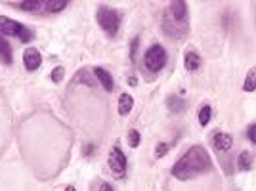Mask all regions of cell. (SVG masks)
Masks as SVG:
<instances>
[{
  "label": "cell",
  "instance_id": "obj_20",
  "mask_svg": "<svg viewBox=\"0 0 256 191\" xmlns=\"http://www.w3.org/2000/svg\"><path fill=\"white\" fill-rule=\"evenodd\" d=\"M64 67H56V69H54L52 73H50V76H52V80L54 82H60V80H62V78H64Z\"/></svg>",
  "mask_w": 256,
  "mask_h": 191
},
{
  "label": "cell",
  "instance_id": "obj_12",
  "mask_svg": "<svg viewBox=\"0 0 256 191\" xmlns=\"http://www.w3.org/2000/svg\"><path fill=\"white\" fill-rule=\"evenodd\" d=\"M132 107H134V98L130 94H120V98H118V113L128 115L132 111Z\"/></svg>",
  "mask_w": 256,
  "mask_h": 191
},
{
  "label": "cell",
  "instance_id": "obj_17",
  "mask_svg": "<svg viewBox=\"0 0 256 191\" xmlns=\"http://www.w3.org/2000/svg\"><path fill=\"white\" fill-rule=\"evenodd\" d=\"M210 118H212V107L203 106L199 109V124H201V126H206V124L210 122Z\"/></svg>",
  "mask_w": 256,
  "mask_h": 191
},
{
  "label": "cell",
  "instance_id": "obj_22",
  "mask_svg": "<svg viewBox=\"0 0 256 191\" xmlns=\"http://www.w3.org/2000/svg\"><path fill=\"white\" fill-rule=\"evenodd\" d=\"M246 138L250 140L252 144H256V124L248 126V130H246Z\"/></svg>",
  "mask_w": 256,
  "mask_h": 191
},
{
  "label": "cell",
  "instance_id": "obj_4",
  "mask_svg": "<svg viewBox=\"0 0 256 191\" xmlns=\"http://www.w3.org/2000/svg\"><path fill=\"white\" fill-rule=\"evenodd\" d=\"M0 34L4 36H16V38H20L22 42H29L32 38L31 31L25 27V25H22V23L14 22V20H10V18H0Z\"/></svg>",
  "mask_w": 256,
  "mask_h": 191
},
{
  "label": "cell",
  "instance_id": "obj_18",
  "mask_svg": "<svg viewBox=\"0 0 256 191\" xmlns=\"http://www.w3.org/2000/svg\"><path fill=\"white\" fill-rule=\"evenodd\" d=\"M184 102H182L180 98H176V96H170L168 98V109L170 111H174V113H180V111H184Z\"/></svg>",
  "mask_w": 256,
  "mask_h": 191
},
{
  "label": "cell",
  "instance_id": "obj_10",
  "mask_svg": "<svg viewBox=\"0 0 256 191\" xmlns=\"http://www.w3.org/2000/svg\"><path fill=\"white\" fill-rule=\"evenodd\" d=\"M94 74H96V78L102 82V86L106 88L107 92H113V76L107 73L106 69H102V67H96L94 69Z\"/></svg>",
  "mask_w": 256,
  "mask_h": 191
},
{
  "label": "cell",
  "instance_id": "obj_7",
  "mask_svg": "<svg viewBox=\"0 0 256 191\" xmlns=\"http://www.w3.org/2000/svg\"><path fill=\"white\" fill-rule=\"evenodd\" d=\"M23 64L27 67V71H36L40 64H42V58H40V52L36 50V48H27L25 52H23Z\"/></svg>",
  "mask_w": 256,
  "mask_h": 191
},
{
  "label": "cell",
  "instance_id": "obj_11",
  "mask_svg": "<svg viewBox=\"0 0 256 191\" xmlns=\"http://www.w3.org/2000/svg\"><path fill=\"white\" fill-rule=\"evenodd\" d=\"M12 60H14V54H12V46L8 44V40L0 34V62L6 65L12 64Z\"/></svg>",
  "mask_w": 256,
  "mask_h": 191
},
{
  "label": "cell",
  "instance_id": "obj_5",
  "mask_svg": "<svg viewBox=\"0 0 256 191\" xmlns=\"http://www.w3.org/2000/svg\"><path fill=\"white\" fill-rule=\"evenodd\" d=\"M144 64L153 73L160 71L166 65V50L162 46H159V44H153L150 50L146 52V56H144Z\"/></svg>",
  "mask_w": 256,
  "mask_h": 191
},
{
  "label": "cell",
  "instance_id": "obj_1",
  "mask_svg": "<svg viewBox=\"0 0 256 191\" xmlns=\"http://www.w3.org/2000/svg\"><path fill=\"white\" fill-rule=\"evenodd\" d=\"M210 170H212V159L206 153V149L201 148V146H193L174 164L172 176L182 182H186L193 180V178H197L201 174H206Z\"/></svg>",
  "mask_w": 256,
  "mask_h": 191
},
{
  "label": "cell",
  "instance_id": "obj_8",
  "mask_svg": "<svg viewBox=\"0 0 256 191\" xmlns=\"http://www.w3.org/2000/svg\"><path fill=\"white\" fill-rule=\"evenodd\" d=\"M214 146L218 151H230L234 146V138L228 132H214Z\"/></svg>",
  "mask_w": 256,
  "mask_h": 191
},
{
  "label": "cell",
  "instance_id": "obj_13",
  "mask_svg": "<svg viewBox=\"0 0 256 191\" xmlns=\"http://www.w3.org/2000/svg\"><path fill=\"white\" fill-rule=\"evenodd\" d=\"M14 8H20V10H27V12H36L42 8V2L40 0H27V2H12Z\"/></svg>",
  "mask_w": 256,
  "mask_h": 191
},
{
  "label": "cell",
  "instance_id": "obj_15",
  "mask_svg": "<svg viewBox=\"0 0 256 191\" xmlns=\"http://www.w3.org/2000/svg\"><path fill=\"white\" fill-rule=\"evenodd\" d=\"M243 90H245V92H254L256 90V65L250 67V71L246 73L245 82H243Z\"/></svg>",
  "mask_w": 256,
  "mask_h": 191
},
{
  "label": "cell",
  "instance_id": "obj_23",
  "mask_svg": "<svg viewBox=\"0 0 256 191\" xmlns=\"http://www.w3.org/2000/svg\"><path fill=\"white\" fill-rule=\"evenodd\" d=\"M100 191H113V188H111V186H109L107 182H104V184L100 186Z\"/></svg>",
  "mask_w": 256,
  "mask_h": 191
},
{
  "label": "cell",
  "instance_id": "obj_14",
  "mask_svg": "<svg viewBox=\"0 0 256 191\" xmlns=\"http://www.w3.org/2000/svg\"><path fill=\"white\" fill-rule=\"evenodd\" d=\"M237 166L241 170H250L252 166V153L250 151H241L237 157Z\"/></svg>",
  "mask_w": 256,
  "mask_h": 191
},
{
  "label": "cell",
  "instance_id": "obj_3",
  "mask_svg": "<svg viewBox=\"0 0 256 191\" xmlns=\"http://www.w3.org/2000/svg\"><path fill=\"white\" fill-rule=\"evenodd\" d=\"M96 20H98V25H100L109 36H115V34L118 32V27H120V16H118L115 10H109V8H106V6L98 8Z\"/></svg>",
  "mask_w": 256,
  "mask_h": 191
},
{
  "label": "cell",
  "instance_id": "obj_24",
  "mask_svg": "<svg viewBox=\"0 0 256 191\" xmlns=\"http://www.w3.org/2000/svg\"><path fill=\"white\" fill-rule=\"evenodd\" d=\"M65 191H76V190H75V188H73V186H69V188H67V190H65Z\"/></svg>",
  "mask_w": 256,
  "mask_h": 191
},
{
  "label": "cell",
  "instance_id": "obj_9",
  "mask_svg": "<svg viewBox=\"0 0 256 191\" xmlns=\"http://www.w3.org/2000/svg\"><path fill=\"white\" fill-rule=\"evenodd\" d=\"M184 67H186L188 71H197V69L201 67V58H199V54L193 52V50H188L186 56H184Z\"/></svg>",
  "mask_w": 256,
  "mask_h": 191
},
{
  "label": "cell",
  "instance_id": "obj_21",
  "mask_svg": "<svg viewBox=\"0 0 256 191\" xmlns=\"http://www.w3.org/2000/svg\"><path fill=\"white\" fill-rule=\"evenodd\" d=\"M168 153V146L166 144H159L157 149H155V157H164Z\"/></svg>",
  "mask_w": 256,
  "mask_h": 191
},
{
  "label": "cell",
  "instance_id": "obj_16",
  "mask_svg": "<svg viewBox=\"0 0 256 191\" xmlns=\"http://www.w3.org/2000/svg\"><path fill=\"white\" fill-rule=\"evenodd\" d=\"M65 6H67L65 0H46V2H42V8H46V12H52V14L64 10Z\"/></svg>",
  "mask_w": 256,
  "mask_h": 191
},
{
  "label": "cell",
  "instance_id": "obj_19",
  "mask_svg": "<svg viewBox=\"0 0 256 191\" xmlns=\"http://www.w3.org/2000/svg\"><path fill=\"white\" fill-rule=\"evenodd\" d=\"M128 144H130V148H138L140 146V132L138 130H130V132H128Z\"/></svg>",
  "mask_w": 256,
  "mask_h": 191
},
{
  "label": "cell",
  "instance_id": "obj_6",
  "mask_svg": "<svg viewBox=\"0 0 256 191\" xmlns=\"http://www.w3.org/2000/svg\"><path fill=\"white\" fill-rule=\"evenodd\" d=\"M109 168H111V172H113L115 176H118V178L124 176V170H126V157H124V153L120 151V148L111 149V153H109Z\"/></svg>",
  "mask_w": 256,
  "mask_h": 191
},
{
  "label": "cell",
  "instance_id": "obj_2",
  "mask_svg": "<svg viewBox=\"0 0 256 191\" xmlns=\"http://www.w3.org/2000/svg\"><path fill=\"white\" fill-rule=\"evenodd\" d=\"M162 29L170 38H184L190 31V14H188V4L176 0L170 2L162 18Z\"/></svg>",
  "mask_w": 256,
  "mask_h": 191
}]
</instances>
